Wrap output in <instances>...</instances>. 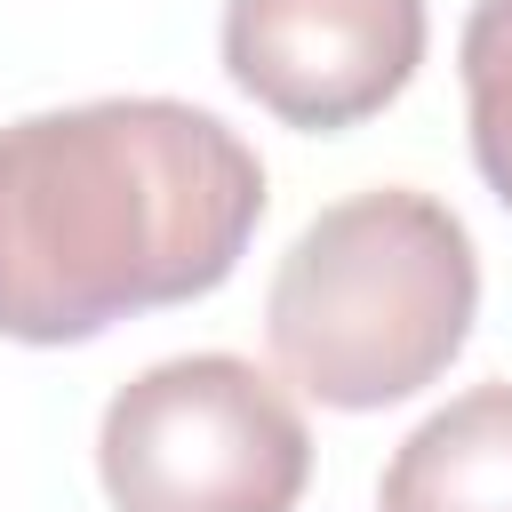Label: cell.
<instances>
[{"instance_id":"6","label":"cell","mask_w":512,"mask_h":512,"mask_svg":"<svg viewBox=\"0 0 512 512\" xmlns=\"http://www.w3.org/2000/svg\"><path fill=\"white\" fill-rule=\"evenodd\" d=\"M464 112H472V160L512 216V0H480L464 16Z\"/></svg>"},{"instance_id":"1","label":"cell","mask_w":512,"mask_h":512,"mask_svg":"<svg viewBox=\"0 0 512 512\" xmlns=\"http://www.w3.org/2000/svg\"><path fill=\"white\" fill-rule=\"evenodd\" d=\"M264 216L256 152L200 104L104 96L0 128V336L88 344L232 280Z\"/></svg>"},{"instance_id":"2","label":"cell","mask_w":512,"mask_h":512,"mask_svg":"<svg viewBox=\"0 0 512 512\" xmlns=\"http://www.w3.org/2000/svg\"><path fill=\"white\" fill-rule=\"evenodd\" d=\"M472 232L432 192H352L320 208L272 272L264 328L320 408H392L424 392L472 336Z\"/></svg>"},{"instance_id":"4","label":"cell","mask_w":512,"mask_h":512,"mask_svg":"<svg viewBox=\"0 0 512 512\" xmlns=\"http://www.w3.org/2000/svg\"><path fill=\"white\" fill-rule=\"evenodd\" d=\"M416 64L424 0H224V72L288 128H360Z\"/></svg>"},{"instance_id":"3","label":"cell","mask_w":512,"mask_h":512,"mask_svg":"<svg viewBox=\"0 0 512 512\" xmlns=\"http://www.w3.org/2000/svg\"><path fill=\"white\" fill-rule=\"evenodd\" d=\"M96 472L120 512H296L312 432L256 360L184 352L112 392Z\"/></svg>"},{"instance_id":"5","label":"cell","mask_w":512,"mask_h":512,"mask_svg":"<svg viewBox=\"0 0 512 512\" xmlns=\"http://www.w3.org/2000/svg\"><path fill=\"white\" fill-rule=\"evenodd\" d=\"M376 512H512V384L432 408L384 464Z\"/></svg>"}]
</instances>
